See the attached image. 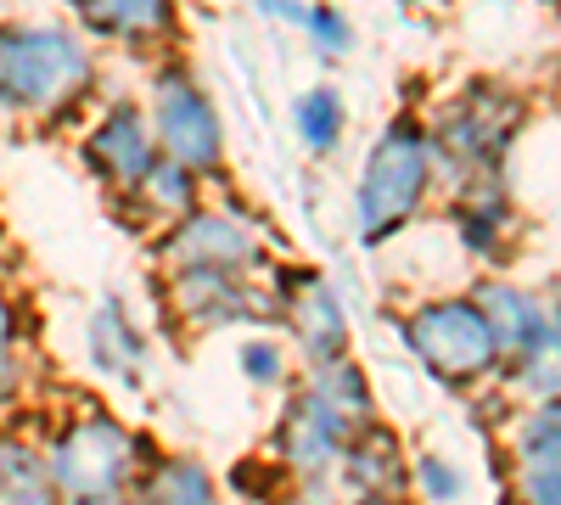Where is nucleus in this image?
<instances>
[{"label": "nucleus", "mask_w": 561, "mask_h": 505, "mask_svg": "<svg viewBox=\"0 0 561 505\" xmlns=\"http://www.w3.org/2000/svg\"><path fill=\"white\" fill-rule=\"evenodd\" d=\"M365 505H388V500H365Z\"/></svg>", "instance_id": "412c9836"}, {"label": "nucleus", "mask_w": 561, "mask_h": 505, "mask_svg": "<svg viewBox=\"0 0 561 505\" xmlns=\"http://www.w3.org/2000/svg\"><path fill=\"white\" fill-rule=\"evenodd\" d=\"M534 371H528V382L534 388H545V393H561V332H545V343L534 348Z\"/></svg>", "instance_id": "dca6fc26"}, {"label": "nucleus", "mask_w": 561, "mask_h": 505, "mask_svg": "<svg viewBox=\"0 0 561 505\" xmlns=\"http://www.w3.org/2000/svg\"><path fill=\"white\" fill-rule=\"evenodd\" d=\"M129 467H135V444H129V433L113 427V422H79V427L57 444V455H51L57 489H62L68 500H79V505L113 500V494L124 489Z\"/></svg>", "instance_id": "7ed1b4c3"}, {"label": "nucleus", "mask_w": 561, "mask_h": 505, "mask_svg": "<svg viewBox=\"0 0 561 505\" xmlns=\"http://www.w3.org/2000/svg\"><path fill=\"white\" fill-rule=\"evenodd\" d=\"M534 494L539 505H561V472H534Z\"/></svg>", "instance_id": "a211bd4d"}, {"label": "nucleus", "mask_w": 561, "mask_h": 505, "mask_svg": "<svg viewBox=\"0 0 561 505\" xmlns=\"http://www.w3.org/2000/svg\"><path fill=\"white\" fill-rule=\"evenodd\" d=\"M483 303H494L505 320H494V343L500 337H511V343H534V332H539V320H534V303L528 298H517V292H505V287H489L483 292Z\"/></svg>", "instance_id": "f8f14e48"}, {"label": "nucleus", "mask_w": 561, "mask_h": 505, "mask_svg": "<svg viewBox=\"0 0 561 505\" xmlns=\"http://www.w3.org/2000/svg\"><path fill=\"white\" fill-rule=\"evenodd\" d=\"M7 337H12V309H7V298H0V348H7Z\"/></svg>", "instance_id": "aec40b11"}, {"label": "nucleus", "mask_w": 561, "mask_h": 505, "mask_svg": "<svg viewBox=\"0 0 561 505\" xmlns=\"http://www.w3.org/2000/svg\"><path fill=\"white\" fill-rule=\"evenodd\" d=\"M140 505H208V478L192 461H169L158 467V478L147 483V500Z\"/></svg>", "instance_id": "1a4fd4ad"}, {"label": "nucleus", "mask_w": 561, "mask_h": 505, "mask_svg": "<svg viewBox=\"0 0 561 505\" xmlns=\"http://www.w3.org/2000/svg\"><path fill=\"white\" fill-rule=\"evenodd\" d=\"M248 371H253L259 382H270V377H275V348L253 343V348H248Z\"/></svg>", "instance_id": "f3484780"}, {"label": "nucleus", "mask_w": 561, "mask_h": 505, "mask_svg": "<svg viewBox=\"0 0 561 505\" xmlns=\"http://www.w3.org/2000/svg\"><path fill=\"white\" fill-rule=\"evenodd\" d=\"M84 84V51L62 28H0V102L51 107Z\"/></svg>", "instance_id": "f257e3e1"}, {"label": "nucleus", "mask_w": 561, "mask_h": 505, "mask_svg": "<svg viewBox=\"0 0 561 505\" xmlns=\"http://www.w3.org/2000/svg\"><path fill=\"white\" fill-rule=\"evenodd\" d=\"M421 186H427V135H421L415 124H393V129L382 135V147L370 152L365 186H359L365 237H370V242L388 237L393 225L415 208Z\"/></svg>", "instance_id": "f03ea898"}, {"label": "nucleus", "mask_w": 561, "mask_h": 505, "mask_svg": "<svg viewBox=\"0 0 561 505\" xmlns=\"http://www.w3.org/2000/svg\"><path fill=\"white\" fill-rule=\"evenodd\" d=\"M293 124L309 147H332L337 129H343V102L332 96V90H309V96L293 107Z\"/></svg>", "instance_id": "9d476101"}, {"label": "nucleus", "mask_w": 561, "mask_h": 505, "mask_svg": "<svg viewBox=\"0 0 561 505\" xmlns=\"http://www.w3.org/2000/svg\"><path fill=\"white\" fill-rule=\"evenodd\" d=\"M90 152H96V163L113 174V180H135V174H147L152 169V141H147V129H140V118L129 107H118L102 135L90 141Z\"/></svg>", "instance_id": "423d86ee"}, {"label": "nucleus", "mask_w": 561, "mask_h": 505, "mask_svg": "<svg viewBox=\"0 0 561 505\" xmlns=\"http://www.w3.org/2000/svg\"><path fill=\"white\" fill-rule=\"evenodd\" d=\"M421 483H433V494H444V500L455 494V478H449L438 461H421Z\"/></svg>", "instance_id": "6ab92c4d"}, {"label": "nucleus", "mask_w": 561, "mask_h": 505, "mask_svg": "<svg viewBox=\"0 0 561 505\" xmlns=\"http://www.w3.org/2000/svg\"><path fill=\"white\" fill-rule=\"evenodd\" d=\"M84 18L96 28H113V34H147V28H163V7H147V0H129V7H84Z\"/></svg>", "instance_id": "4468645a"}, {"label": "nucleus", "mask_w": 561, "mask_h": 505, "mask_svg": "<svg viewBox=\"0 0 561 505\" xmlns=\"http://www.w3.org/2000/svg\"><path fill=\"white\" fill-rule=\"evenodd\" d=\"M523 444H528L534 472H561V404L539 410V416L528 422V433H523Z\"/></svg>", "instance_id": "ddd939ff"}, {"label": "nucleus", "mask_w": 561, "mask_h": 505, "mask_svg": "<svg viewBox=\"0 0 561 505\" xmlns=\"http://www.w3.org/2000/svg\"><path fill=\"white\" fill-rule=\"evenodd\" d=\"M96 348H102V359L118 365V371H129V365L140 359V348H135V337H129V326H124L118 309H102V320H96Z\"/></svg>", "instance_id": "2eb2a0df"}, {"label": "nucleus", "mask_w": 561, "mask_h": 505, "mask_svg": "<svg viewBox=\"0 0 561 505\" xmlns=\"http://www.w3.org/2000/svg\"><path fill=\"white\" fill-rule=\"evenodd\" d=\"M410 343L449 382L478 377L483 365L494 359V348H500L494 332H489V314L478 303H433V309H421L415 326H410Z\"/></svg>", "instance_id": "20e7f679"}, {"label": "nucleus", "mask_w": 561, "mask_h": 505, "mask_svg": "<svg viewBox=\"0 0 561 505\" xmlns=\"http://www.w3.org/2000/svg\"><path fill=\"white\" fill-rule=\"evenodd\" d=\"M0 505H51V478L23 449H0Z\"/></svg>", "instance_id": "6e6552de"}, {"label": "nucleus", "mask_w": 561, "mask_h": 505, "mask_svg": "<svg viewBox=\"0 0 561 505\" xmlns=\"http://www.w3.org/2000/svg\"><path fill=\"white\" fill-rule=\"evenodd\" d=\"M169 248L174 253H192V259H242L248 253V237H237L219 219H203V225H192V231H180Z\"/></svg>", "instance_id": "9b49d317"}, {"label": "nucleus", "mask_w": 561, "mask_h": 505, "mask_svg": "<svg viewBox=\"0 0 561 505\" xmlns=\"http://www.w3.org/2000/svg\"><path fill=\"white\" fill-rule=\"evenodd\" d=\"M158 129L180 163H214L219 158V124H214L208 102L180 73H169L158 84Z\"/></svg>", "instance_id": "39448f33"}, {"label": "nucleus", "mask_w": 561, "mask_h": 505, "mask_svg": "<svg viewBox=\"0 0 561 505\" xmlns=\"http://www.w3.org/2000/svg\"><path fill=\"white\" fill-rule=\"evenodd\" d=\"M293 320H298V332H304V343L314 354H337V343H343V309H337V298H332L325 282H309V275H304Z\"/></svg>", "instance_id": "0eeeda50"}]
</instances>
